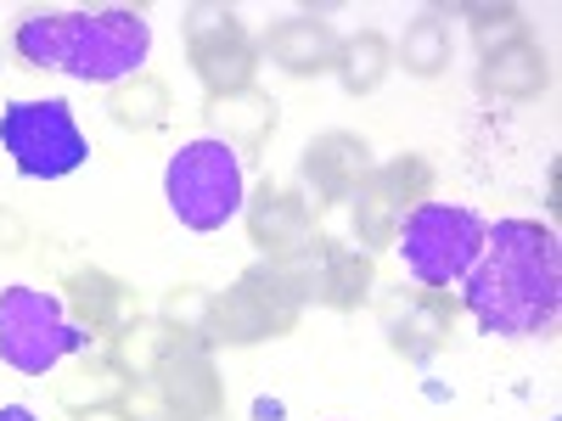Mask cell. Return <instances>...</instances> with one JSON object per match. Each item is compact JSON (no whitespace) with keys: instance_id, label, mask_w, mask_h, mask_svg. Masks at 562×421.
Masks as SVG:
<instances>
[{"instance_id":"cell-16","label":"cell","mask_w":562,"mask_h":421,"mask_svg":"<svg viewBox=\"0 0 562 421\" xmlns=\"http://www.w3.org/2000/svg\"><path fill=\"white\" fill-rule=\"evenodd\" d=\"M203 124L214 140H225L231 152H259L270 147V135L281 129V102L270 96V90H231V96H209L203 102Z\"/></svg>"},{"instance_id":"cell-6","label":"cell","mask_w":562,"mask_h":421,"mask_svg":"<svg viewBox=\"0 0 562 421\" xmlns=\"http://www.w3.org/2000/svg\"><path fill=\"white\" fill-rule=\"evenodd\" d=\"M0 147L23 180H68L85 169L90 140L63 96H18L0 107Z\"/></svg>"},{"instance_id":"cell-29","label":"cell","mask_w":562,"mask_h":421,"mask_svg":"<svg viewBox=\"0 0 562 421\" xmlns=\"http://www.w3.org/2000/svg\"><path fill=\"white\" fill-rule=\"evenodd\" d=\"M74 421H130V410H124V405H102V410H85V416H74Z\"/></svg>"},{"instance_id":"cell-11","label":"cell","mask_w":562,"mask_h":421,"mask_svg":"<svg viewBox=\"0 0 562 421\" xmlns=\"http://www.w3.org/2000/svg\"><path fill=\"white\" fill-rule=\"evenodd\" d=\"M63 309H68V320L79 326V332L108 338V343L147 320V298H140V287L124 281V275H113V270H102V264H74L63 275Z\"/></svg>"},{"instance_id":"cell-13","label":"cell","mask_w":562,"mask_h":421,"mask_svg":"<svg viewBox=\"0 0 562 421\" xmlns=\"http://www.w3.org/2000/svg\"><path fill=\"white\" fill-rule=\"evenodd\" d=\"M371 169H378V158H371L366 135H355V129H321L310 147L299 152V192L315 208H338V203H349L360 192Z\"/></svg>"},{"instance_id":"cell-7","label":"cell","mask_w":562,"mask_h":421,"mask_svg":"<svg viewBox=\"0 0 562 421\" xmlns=\"http://www.w3.org/2000/svg\"><path fill=\"white\" fill-rule=\"evenodd\" d=\"M180 34H186V57H192V73L209 96H231V90H254L259 73V45L243 23L237 7L225 0H192L180 12Z\"/></svg>"},{"instance_id":"cell-10","label":"cell","mask_w":562,"mask_h":421,"mask_svg":"<svg viewBox=\"0 0 562 421\" xmlns=\"http://www.w3.org/2000/svg\"><path fill=\"white\" fill-rule=\"evenodd\" d=\"M243 225H248V242H254L259 259L288 264L321 237V208L299 192V185L259 180L243 203Z\"/></svg>"},{"instance_id":"cell-21","label":"cell","mask_w":562,"mask_h":421,"mask_svg":"<svg viewBox=\"0 0 562 421\" xmlns=\"http://www.w3.org/2000/svg\"><path fill=\"white\" fill-rule=\"evenodd\" d=\"M394 73V39L378 34V29H360L349 39H338V62H333V79L344 84V96H378L383 79Z\"/></svg>"},{"instance_id":"cell-5","label":"cell","mask_w":562,"mask_h":421,"mask_svg":"<svg viewBox=\"0 0 562 421\" xmlns=\"http://www.w3.org/2000/svg\"><path fill=\"white\" fill-rule=\"evenodd\" d=\"M90 354V332L68 320L63 298L45 287L0 293V365L18 377H57V365Z\"/></svg>"},{"instance_id":"cell-19","label":"cell","mask_w":562,"mask_h":421,"mask_svg":"<svg viewBox=\"0 0 562 421\" xmlns=\"http://www.w3.org/2000/svg\"><path fill=\"white\" fill-rule=\"evenodd\" d=\"M259 343H276V326L265 315V304L231 281L225 293H214V315H209V349H259Z\"/></svg>"},{"instance_id":"cell-3","label":"cell","mask_w":562,"mask_h":421,"mask_svg":"<svg viewBox=\"0 0 562 421\" xmlns=\"http://www.w3.org/2000/svg\"><path fill=\"white\" fill-rule=\"evenodd\" d=\"M484 230H490V219H484L479 208L428 197L422 208L405 214L394 248H400V264H405V275L416 281V287L450 293V287H461V281H467V270L479 264Z\"/></svg>"},{"instance_id":"cell-30","label":"cell","mask_w":562,"mask_h":421,"mask_svg":"<svg viewBox=\"0 0 562 421\" xmlns=\"http://www.w3.org/2000/svg\"><path fill=\"white\" fill-rule=\"evenodd\" d=\"M0 421H40L29 405H0Z\"/></svg>"},{"instance_id":"cell-27","label":"cell","mask_w":562,"mask_h":421,"mask_svg":"<svg viewBox=\"0 0 562 421\" xmlns=\"http://www.w3.org/2000/svg\"><path fill=\"white\" fill-rule=\"evenodd\" d=\"M23 248H29V225L0 203V253H23Z\"/></svg>"},{"instance_id":"cell-23","label":"cell","mask_w":562,"mask_h":421,"mask_svg":"<svg viewBox=\"0 0 562 421\" xmlns=\"http://www.w3.org/2000/svg\"><path fill=\"white\" fill-rule=\"evenodd\" d=\"M169 343H175V332H169L158 315H147L140 326H130V332H119V338L108 343V360L124 371L130 383H147L153 371H158V360L169 354Z\"/></svg>"},{"instance_id":"cell-15","label":"cell","mask_w":562,"mask_h":421,"mask_svg":"<svg viewBox=\"0 0 562 421\" xmlns=\"http://www.w3.org/2000/svg\"><path fill=\"white\" fill-rule=\"evenodd\" d=\"M473 84H479V96H490V102H540L551 90V52L535 34H524V39L501 45V52L479 57Z\"/></svg>"},{"instance_id":"cell-18","label":"cell","mask_w":562,"mask_h":421,"mask_svg":"<svg viewBox=\"0 0 562 421\" xmlns=\"http://www.w3.org/2000/svg\"><path fill=\"white\" fill-rule=\"evenodd\" d=\"M130 377L108 360V354H74V365L57 377V405L68 416H85V410H102V405H124L130 399Z\"/></svg>"},{"instance_id":"cell-20","label":"cell","mask_w":562,"mask_h":421,"mask_svg":"<svg viewBox=\"0 0 562 421\" xmlns=\"http://www.w3.org/2000/svg\"><path fill=\"white\" fill-rule=\"evenodd\" d=\"M360 192L378 197V203H389L394 214H411V208H422V203L439 192V169L422 158V152H394V158H383L378 169L366 174Z\"/></svg>"},{"instance_id":"cell-12","label":"cell","mask_w":562,"mask_h":421,"mask_svg":"<svg viewBox=\"0 0 562 421\" xmlns=\"http://www.w3.org/2000/svg\"><path fill=\"white\" fill-rule=\"evenodd\" d=\"M147 388L186 421H225V377H220V360L209 343L192 338H175L169 354L158 360V371L147 377Z\"/></svg>"},{"instance_id":"cell-26","label":"cell","mask_w":562,"mask_h":421,"mask_svg":"<svg viewBox=\"0 0 562 421\" xmlns=\"http://www.w3.org/2000/svg\"><path fill=\"white\" fill-rule=\"evenodd\" d=\"M124 410H130V421H186V416H175L147 383H135L130 388V399H124Z\"/></svg>"},{"instance_id":"cell-24","label":"cell","mask_w":562,"mask_h":421,"mask_svg":"<svg viewBox=\"0 0 562 421\" xmlns=\"http://www.w3.org/2000/svg\"><path fill=\"white\" fill-rule=\"evenodd\" d=\"M209 315H214V293L198 287V281H175V287L158 298V320L169 326L175 338L209 343Z\"/></svg>"},{"instance_id":"cell-17","label":"cell","mask_w":562,"mask_h":421,"mask_svg":"<svg viewBox=\"0 0 562 421\" xmlns=\"http://www.w3.org/2000/svg\"><path fill=\"white\" fill-rule=\"evenodd\" d=\"M450 62H456V34H450L445 12L439 7H422L405 23V34L394 39V68H405L411 79H445Z\"/></svg>"},{"instance_id":"cell-28","label":"cell","mask_w":562,"mask_h":421,"mask_svg":"<svg viewBox=\"0 0 562 421\" xmlns=\"http://www.w3.org/2000/svg\"><path fill=\"white\" fill-rule=\"evenodd\" d=\"M546 208H551V214L562 208V169H557V163H551V174H546Z\"/></svg>"},{"instance_id":"cell-22","label":"cell","mask_w":562,"mask_h":421,"mask_svg":"<svg viewBox=\"0 0 562 421\" xmlns=\"http://www.w3.org/2000/svg\"><path fill=\"white\" fill-rule=\"evenodd\" d=\"M108 118H113L119 129H130V135H153V129H164V124L175 118V90H169V79H158V73H135V79L113 84Z\"/></svg>"},{"instance_id":"cell-14","label":"cell","mask_w":562,"mask_h":421,"mask_svg":"<svg viewBox=\"0 0 562 421\" xmlns=\"http://www.w3.org/2000/svg\"><path fill=\"white\" fill-rule=\"evenodd\" d=\"M254 45H259V62L281 68L288 79H321V73H333V62H338V34L315 7L270 23Z\"/></svg>"},{"instance_id":"cell-8","label":"cell","mask_w":562,"mask_h":421,"mask_svg":"<svg viewBox=\"0 0 562 421\" xmlns=\"http://www.w3.org/2000/svg\"><path fill=\"white\" fill-rule=\"evenodd\" d=\"M281 270H288L304 309L355 315V309L371 304V293H378V259L360 253L355 242H338V237H315L299 259H288Z\"/></svg>"},{"instance_id":"cell-9","label":"cell","mask_w":562,"mask_h":421,"mask_svg":"<svg viewBox=\"0 0 562 421\" xmlns=\"http://www.w3.org/2000/svg\"><path fill=\"white\" fill-rule=\"evenodd\" d=\"M461 298L439 287H411L383 309V343L405 365H434L461 332Z\"/></svg>"},{"instance_id":"cell-25","label":"cell","mask_w":562,"mask_h":421,"mask_svg":"<svg viewBox=\"0 0 562 421\" xmlns=\"http://www.w3.org/2000/svg\"><path fill=\"white\" fill-rule=\"evenodd\" d=\"M456 12L467 18V29H473L479 57H490V52H501V45H512V39L529 34L524 7H512V0H479V7H456Z\"/></svg>"},{"instance_id":"cell-1","label":"cell","mask_w":562,"mask_h":421,"mask_svg":"<svg viewBox=\"0 0 562 421\" xmlns=\"http://www.w3.org/2000/svg\"><path fill=\"white\" fill-rule=\"evenodd\" d=\"M461 315L490 338H557L562 320V248L546 219H495L484 253L461 281Z\"/></svg>"},{"instance_id":"cell-4","label":"cell","mask_w":562,"mask_h":421,"mask_svg":"<svg viewBox=\"0 0 562 421\" xmlns=\"http://www.w3.org/2000/svg\"><path fill=\"white\" fill-rule=\"evenodd\" d=\"M164 197H169V214L198 230V237H214L231 219L243 214L248 203V180H243V158L225 147L214 135H198L169 158L164 169Z\"/></svg>"},{"instance_id":"cell-2","label":"cell","mask_w":562,"mask_h":421,"mask_svg":"<svg viewBox=\"0 0 562 421\" xmlns=\"http://www.w3.org/2000/svg\"><path fill=\"white\" fill-rule=\"evenodd\" d=\"M153 23L135 7L68 12V7H29L12 23V57L29 73H68L79 84H124L147 73Z\"/></svg>"}]
</instances>
